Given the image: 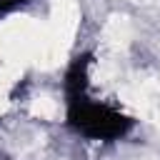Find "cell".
I'll return each instance as SVG.
<instances>
[{"mask_svg": "<svg viewBox=\"0 0 160 160\" xmlns=\"http://www.w3.org/2000/svg\"><path fill=\"white\" fill-rule=\"evenodd\" d=\"M90 52L78 55L68 70H65V120L68 128L88 140H102L112 142L125 138L135 120L125 112H120L112 105H105L100 100H92L88 92V68H90Z\"/></svg>", "mask_w": 160, "mask_h": 160, "instance_id": "6da1fadb", "label": "cell"}, {"mask_svg": "<svg viewBox=\"0 0 160 160\" xmlns=\"http://www.w3.org/2000/svg\"><path fill=\"white\" fill-rule=\"evenodd\" d=\"M28 2H30V0H0V15L12 12V10H18V8L28 5Z\"/></svg>", "mask_w": 160, "mask_h": 160, "instance_id": "7a4b0ae2", "label": "cell"}]
</instances>
